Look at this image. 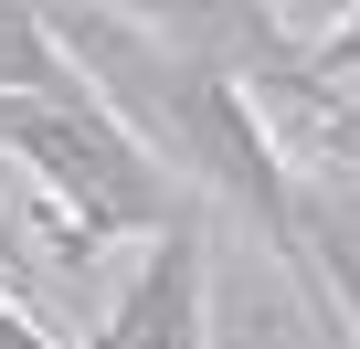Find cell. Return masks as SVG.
<instances>
[{"instance_id": "cell-6", "label": "cell", "mask_w": 360, "mask_h": 349, "mask_svg": "<svg viewBox=\"0 0 360 349\" xmlns=\"http://www.w3.org/2000/svg\"><path fill=\"white\" fill-rule=\"evenodd\" d=\"M339 74H360V22H339V32H328V43L307 53V85H318V96H328Z\"/></svg>"}, {"instance_id": "cell-3", "label": "cell", "mask_w": 360, "mask_h": 349, "mask_svg": "<svg viewBox=\"0 0 360 349\" xmlns=\"http://www.w3.org/2000/svg\"><path fill=\"white\" fill-rule=\"evenodd\" d=\"M318 159H328V148H318ZM297 244H307L318 307L339 296V317L360 328V180H328V169H318V191L297 180Z\"/></svg>"}, {"instance_id": "cell-2", "label": "cell", "mask_w": 360, "mask_h": 349, "mask_svg": "<svg viewBox=\"0 0 360 349\" xmlns=\"http://www.w3.org/2000/svg\"><path fill=\"white\" fill-rule=\"evenodd\" d=\"M202 328H212V265H202V212H180L148 244L117 317L96 328V349H202Z\"/></svg>"}, {"instance_id": "cell-5", "label": "cell", "mask_w": 360, "mask_h": 349, "mask_svg": "<svg viewBox=\"0 0 360 349\" xmlns=\"http://www.w3.org/2000/svg\"><path fill=\"white\" fill-rule=\"evenodd\" d=\"M0 296H22V307H43V265H32V244H22L11 202H0Z\"/></svg>"}, {"instance_id": "cell-1", "label": "cell", "mask_w": 360, "mask_h": 349, "mask_svg": "<svg viewBox=\"0 0 360 349\" xmlns=\"http://www.w3.org/2000/svg\"><path fill=\"white\" fill-rule=\"evenodd\" d=\"M0 148L43 169V191L64 202V265L127 244V233H169L180 212V180L96 106V96H0Z\"/></svg>"}, {"instance_id": "cell-4", "label": "cell", "mask_w": 360, "mask_h": 349, "mask_svg": "<svg viewBox=\"0 0 360 349\" xmlns=\"http://www.w3.org/2000/svg\"><path fill=\"white\" fill-rule=\"evenodd\" d=\"M0 96H85V74L53 53L43 11H22V0H0Z\"/></svg>"}, {"instance_id": "cell-7", "label": "cell", "mask_w": 360, "mask_h": 349, "mask_svg": "<svg viewBox=\"0 0 360 349\" xmlns=\"http://www.w3.org/2000/svg\"><path fill=\"white\" fill-rule=\"evenodd\" d=\"M318 148H360V127H339V117L318 106Z\"/></svg>"}]
</instances>
